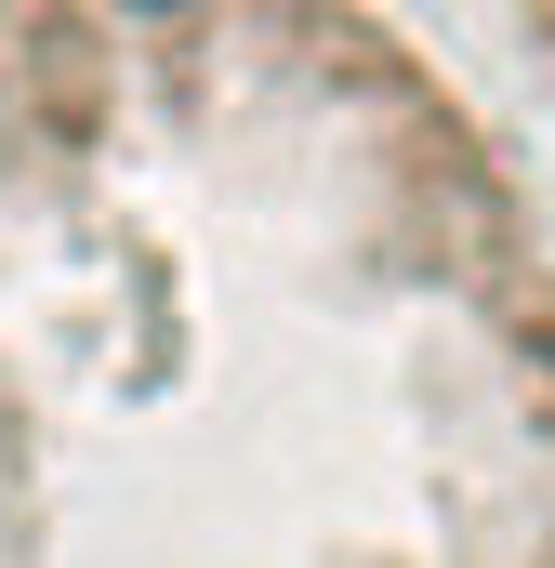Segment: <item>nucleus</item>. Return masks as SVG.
Returning a JSON list of instances; mask_svg holds the SVG:
<instances>
[{
    "instance_id": "nucleus-1",
    "label": "nucleus",
    "mask_w": 555,
    "mask_h": 568,
    "mask_svg": "<svg viewBox=\"0 0 555 568\" xmlns=\"http://www.w3.org/2000/svg\"><path fill=\"white\" fill-rule=\"evenodd\" d=\"M0 568H555V185L397 0H0Z\"/></svg>"
},
{
    "instance_id": "nucleus-2",
    "label": "nucleus",
    "mask_w": 555,
    "mask_h": 568,
    "mask_svg": "<svg viewBox=\"0 0 555 568\" xmlns=\"http://www.w3.org/2000/svg\"><path fill=\"white\" fill-rule=\"evenodd\" d=\"M503 27H516V53H529V80L555 93V0H490Z\"/></svg>"
}]
</instances>
